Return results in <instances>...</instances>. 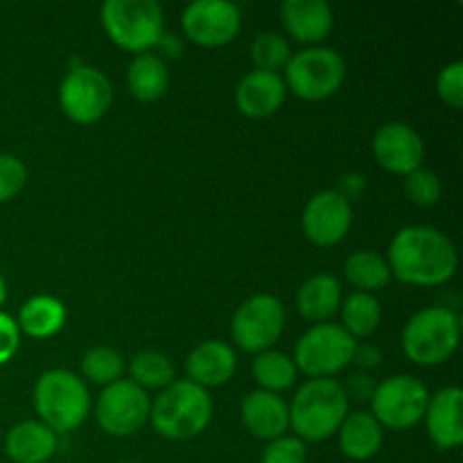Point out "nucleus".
Wrapping results in <instances>:
<instances>
[{"mask_svg":"<svg viewBox=\"0 0 463 463\" xmlns=\"http://www.w3.org/2000/svg\"><path fill=\"white\" fill-rule=\"evenodd\" d=\"M389 269L402 283L434 288L457 271L455 244L432 226H405L389 244Z\"/></svg>","mask_w":463,"mask_h":463,"instance_id":"obj_1","label":"nucleus"},{"mask_svg":"<svg viewBox=\"0 0 463 463\" xmlns=\"http://www.w3.org/2000/svg\"><path fill=\"white\" fill-rule=\"evenodd\" d=\"M346 416V392H344V384L333 378L307 380L306 384H301L289 405V425L303 443L330 439L337 434Z\"/></svg>","mask_w":463,"mask_h":463,"instance_id":"obj_2","label":"nucleus"},{"mask_svg":"<svg viewBox=\"0 0 463 463\" xmlns=\"http://www.w3.org/2000/svg\"><path fill=\"white\" fill-rule=\"evenodd\" d=\"M213 401L206 389L190 380H175L161 392L149 410V420L161 437L170 441H188L208 428Z\"/></svg>","mask_w":463,"mask_h":463,"instance_id":"obj_3","label":"nucleus"},{"mask_svg":"<svg viewBox=\"0 0 463 463\" xmlns=\"http://www.w3.org/2000/svg\"><path fill=\"white\" fill-rule=\"evenodd\" d=\"M34 407L54 434L80 428L90 410L84 380L66 369L45 371L34 384Z\"/></svg>","mask_w":463,"mask_h":463,"instance_id":"obj_4","label":"nucleus"},{"mask_svg":"<svg viewBox=\"0 0 463 463\" xmlns=\"http://www.w3.org/2000/svg\"><path fill=\"white\" fill-rule=\"evenodd\" d=\"M459 315L450 307H425L407 321L402 330V351L414 364L439 366L450 360L459 346Z\"/></svg>","mask_w":463,"mask_h":463,"instance_id":"obj_5","label":"nucleus"},{"mask_svg":"<svg viewBox=\"0 0 463 463\" xmlns=\"http://www.w3.org/2000/svg\"><path fill=\"white\" fill-rule=\"evenodd\" d=\"M99 18L109 39L127 52H149L163 36V9L154 0H107Z\"/></svg>","mask_w":463,"mask_h":463,"instance_id":"obj_6","label":"nucleus"},{"mask_svg":"<svg viewBox=\"0 0 463 463\" xmlns=\"http://www.w3.org/2000/svg\"><path fill=\"white\" fill-rule=\"evenodd\" d=\"M355 339L337 324L312 326L297 342L294 364L312 380L333 378L353 362Z\"/></svg>","mask_w":463,"mask_h":463,"instance_id":"obj_7","label":"nucleus"},{"mask_svg":"<svg viewBox=\"0 0 463 463\" xmlns=\"http://www.w3.org/2000/svg\"><path fill=\"white\" fill-rule=\"evenodd\" d=\"M346 77L342 54L330 48H307L292 54L285 66V86L301 99H326L337 93Z\"/></svg>","mask_w":463,"mask_h":463,"instance_id":"obj_8","label":"nucleus"},{"mask_svg":"<svg viewBox=\"0 0 463 463\" xmlns=\"http://www.w3.org/2000/svg\"><path fill=\"white\" fill-rule=\"evenodd\" d=\"M428 402V387L420 380L411 375H393L375 384V392L371 396V407H373L371 414L380 425H387L392 430H407L423 420Z\"/></svg>","mask_w":463,"mask_h":463,"instance_id":"obj_9","label":"nucleus"},{"mask_svg":"<svg viewBox=\"0 0 463 463\" xmlns=\"http://www.w3.org/2000/svg\"><path fill=\"white\" fill-rule=\"evenodd\" d=\"M113 102V86L102 71L93 66H77L63 77L59 104L71 120L93 125Z\"/></svg>","mask_w":463,"mask_h":463,"instance_id":"obj_10","label":"nucleus"},{"mask_svg":"<svg viewBox=\"0 0 463 463\" xmlns=\"http://www.w3.org/2000/svg\"><path fill=\"white\" fill-rule=\"evenodd\" d=\"M285 328L283 303L271 294H258L244 301L233 317L235 344L247 353H265L279 342Z\"/></svg>","mask_w":463,"mask_h":463,"instance_id":"obj_11","label":"nucleus"},{"mask_svg":"<svg viewBox=\"0 0 463 463\" xmlns=\"http://www.w3.org/2000/svg\"><path fill=\"white\" fill-rule=\"evenodd\" d=\"M147 392L131 380H118V383L104 387L98 401V423L111 437H129L138 432L149 419Z\"/></svg>","mask_w":463,"mask_h":463,"instance_id":"obj_12","label":"nucleus"},{"mask_svg":"<svg viewBox=\"0 0 463 463\" xmlns=\"http://www.w3.org/2000/svg\"><path fill=\"white\" fill-rule=\"evenodd\" d=\"M184 32L190 41L203 48H220L238 36L240 7L229 0H197L184 9Z\"/></svg>","mask_w":463,"mask_h":463,"instance_id":"obj_13","label":"nucleus"},{"mask_svg":"<svg viewBox=\"0 0 463 463\" xmlns=\"http://www.w3.org/2000/svg\"><path fill=\"white\" fill-rule=\"evenodd\" d=\"M353 224L351 202L339 190H324L307 202L303 231L317 247H335L346 238Z\"/></svg>","mask_w":463,"mask_h":463,"instance_id":"obj_14","label":"nucleus"},{"mask_svg":"<svg viewBox=\"0 0 463 463\" xmlns=\"http://www.w3.org/2000/svg\"><path fill=\"white\" fill-rule=\"evenodd\" d=\"M373 156L393 175H410L423 165L425 147L420 136L402 122H389L373 136Z\"/></svg>","mask_w":463,"mask_h":463,"instance_id":"obj_15","label":"nucleus"},{"mask_svg":"<svg viewBox=\"0 0 463 463\" xmlns=\"http://www.w3.org/2000/svg\"><path fill=\"white\" fill-rule=\"evenodd\" d=\"M461 398L459 387H446L437 396H430L423 419L428 423L430 439L441 450H452L463 443Z\"/></svg>","mask_w":463,"mask_h":463,"instance_id":"obj_16","label":"nucleus"},{"mask_svg":"<svg viewBox=\"0 0 463 463\" xmlns=\"http://www.w3.org/2000/svg\"><path fill=\"white\" fill-rule=\"evenodd\" d=\"M285 90L288 86L279 72L253 71L240 80L235 89V102L244 116L269 118L283 107Z\"/></svg>","mask_w":463,"mask_h":463,"instance_id":"obj_17","label":"nucleus"},{"mask_svg":"<svg viewBox=\"0 0 463 463\" xmlns=\"http://www.w3.org/2000/svg\"><path fill=\"white\" fill-rule=\"evenodd\" d=\"M235 353L229 344L220 342V339H211V342H202L185 362V371H188V380L202 389L222 387L229 383L235 373Z\"/></svg>","mask_w":463,"mask_h":463,"instance_id":"obj_18","label":"nucleus"},{"mask_svg":"<svg viewBox=\"0 0 463 463\" xmlns=\"http://www.w3.org/2000/svg\"><path fill=\"white\" fill-rule=\"evenodd\" d=\"M242 423L253 437L274 439L283 437L289 428V407L279 393L251 392L242 402Z\"/></svg>","mask_w":463,"mask_h":463,"instance_id":"obj_19","label":"nucleus"},{"mask_svg":"<svg viewBox=\"0 0 463 463\" xmlns=\"http://www.w3.org/2000/svg\"><path fill=\"white\" fill-rule=\"evenodd\" d=\"M280 18L289 34L301 43H319L333 30V9L326 0H285Z\"/></svg>","mask_w":463,"mask_h":463,"instance_id":"obj_20","label":"nucleus"},{"mask_svg":"<svg viewBox=\"0 0 463 463\" xmlns=\"http://www.w3.org/2000/svg\"><path fill=\"white\" fill-rule=\"evenodd\" d=\"M5 452L14 463H45L57 452V434L41 420H23L7 432Z\"/></svg>","mask_w":463,"mask_h":463,"instance_id":"obj_21","label":"nucleus"},{"mask_svg":"<svg viewBox=\"0 0 463 463\" xmlns=\"http://www.w3.org/2000/svg\"><path fill=\"white\" fill-rule=\"evenodd\" d=\"M339 446L353 461H366L383 446V425L369 411H353L339 425Z\"/></svg>","mask_w":463,"mask_h":463,"instance_id":"obj_22","label":"nucleus"},{"mask_svg":"<svg viewBox=\"0 0 463 463\" xmlns=\"http://www.w3.org/2000/svg\"><path fill=\"white\" fill-rule=\"evenodd\" d=\"M342 288L333 274H315L301 285L297 294V307L303 319L321 321L330 319L339 310Z\"/></svg>","mask_w":463,"mask_h":463,"instance_id":"obj_23","label":"nucleus"},{"mask_svg":"<svg viewBox=\"0 0 463 463\" xmlns=\"http://www.w3.org/2000/svg\"><path fill=\"white\" fill-rule=\"evenodd\" d=\"M127 84H129L131 95L140 102H154L163 98L170 84V72H167L165 61L152 52L136 54L134 61L127 71Z\"/></svg>","mask_w":463,"mask_h":463,"instance_id":"obj_24","label":"nucleus"},{"mask_svg":"<svg viewBox=\"0 0 463 463\" xmlns=\"http://www.w3.org/2000/svg\"><path fill=\"white\" fill-rule=\"evenodd\" d=\"M16 324L18 330L34 339L52 337L66 324V306L54 297H34L23 303Z\"/></svg>","mask_w":463,"mask_h":463,"instance_id":"obj_25","label":"nucleus"},{"mask_svg":"<svg viewBox=\"0 0 463 463\" xmlns=\"http://www.w3.org/2000/svg\"><path fill=\"white\" fill-rule=\"evenodd\" d=\"M346 279L348 283L355 285L362 292L371 294L375 289L387 288L392 280V269H389L387 258H383L375 251H357L346 260Z\"/></svg>","mask_w":463,"mask_h":463,"instance_id":"obj_26","label":"nucleus"},{"mask_svg":"<svg viewBox=\"0 0 463 463\" xmlns=\"http://www.w3.org/2000/svg\"><path fill=\"white\" fill-rule=\"evenodd\" d=\"M342 328L355 337H369L378 330L380 319H383V307H380L378 298L373 294L355 292L346 298L342 306Z\"/></svg>","mask_w":463,"mask_h":463,"instance_id":"obj_27","label":"nucleus"},{"mask_svg":"<svg viewBox=\"0 0 463 463\" xmlns=\"http://www.w3.org/2000/svg\"><path fill=\"white\" fill-rule=\"evenodd\" d=\"M297 364L292 357L279 351H265L253 362V378L262 387V392L279 393L297 383Z\"/></svg>","mask_w":463,"mask_h":463,"instance_id":"obj_28","label":"nucleus"},{"mask_svg":"<svg viewBox=\"0 0 463 463\" xmlns=\"http://www.w3.org/2000/svg\"><path fill=\"white\" fill-rule=\"evenodd\" d=\"M131 383L143 389H165L175 383V369L172 362L163 353L143 351L134 355L129 364Z\"/></svg>","mask_w":463,"mask_h":463,"instance_id":"obj_29","label":"nucleus"},{"mask_svg":"<svg viewBox=\"0 0 463 463\" xmlns=\"http://www.w3.org/2000/svg\"><path fill=\"white\" fill-rule=\"evenodd\" d=\"M122 371H125V360H122L120 353L109 346L90 348L81 360V373L93 384L109 387V384L120 380Z\"/></svg>","mask_w":463,"mask_h":463,"instance_id":"obj_30","label":"nucleus"},{"mask_svg":"<svg viewBox=\"0 0 463 463\" xmlns=\"http://www.w3.org/2000/svg\"><path fill=\"white\" fill-rule=\"evenodd\" d=\"M251 59L256 63V71L276 72L288 66V61L292 59V50L279 32H262L253 39Z\"/></svg>","mask_w":463,"mask_h":463,"instance_id":"obj_31","label":"nucleus"},{"mask_svg":"<svg viewBox=\"0 0 463 463\" xmlns=\"http://www.w3.org/2000/svg\"><path fill=\"white\" fill-rule=\"evenodd\" d=\"M405 193L416 206L430 208L441 199V179L428 167H416L405 176Z\"/></svg>","mask_w":463,"mask_h":463,"instance_id":"obj_32","label":"nucleus"},{"mask_svg":"<svg viewBox=\"0 0 463 463\" xmlns=\"http://www.w3.org/2000/svg\"><path fill=\"white\" fill-rule=\"evenodd\" d=\"M27 184V170L16 156L0 154V203L16 197Z\"/></svg>","mask_w":463,"mask_h":463,"instance_id":"obj_33","label":"nucleus"},{"mask_svg":"<svg viewBox=\"0 0 463 463\" xmlns=\"http://www.w3.org/2000/svg\"><path fill=\"white\" fill-rule=\"evenodd\" d=\"M437 93L441 102L448 107L461 109L463 107V63L452 61L450 66L443 68L437 77Z\"/></svg>","mask_w":463,"mask_h":463,"instance_id":"obj_34","label":"nucleus"},{"mask_svg":"<svg viewBox=\"0 0 463 463\" xmlns=\"http://www.w3.org/2000/svg\"><path fill=\"white\" fill-rule=\"evenodd\" d=\"M306 443L297 437H279L262 452V463H306Z\"/></svg>","mask_w":463,"mask_h":463,"instance_id":"obj_35","label":"nucleus"},{"mask_svg":"<svg viewBox=\"0 0 463 463\" xmlns=\"http://www.w3.org/2000/svg\"><path fill=\"white\" fill-rule=\"evenodd\" d=\"M18 344H21V330L18 324L9 315H5L0 310V366L7 364L18 351Z\"/></svg>","mask_w":463,"mask_h":463,"instance_id":"obj_36","label":"nucleus"},{"mask_svg":"<svg viewBox=\"0 0 463 463\" xmlns=\"http://www.w3.org/2000/svg\"><path fill=\"white\" fill-rule=\"evenodd\" d=\"M346 398H357V401H371L375 392V383L366 373H355L348 378V384L344 387Z\"/></svg>","mask_w":463,"mask_h":463,"instance_id":"obj_37","label":"nucleus"},{"mask_svg":"<svg viewBox=\"0 0 463 463\" xmlns=\"http://www.w3.org/2000/svg\"><path fill=\"white\" fill-rule=\"evenodd\" d=\"M380 351L373 346H355V353H353V362L362 366V369H375L380 364Z\"/></svg>","mask_w":463,"mask_h":463,"instance_id":"obj_38","label":"nucleus"},{"mask_svg":"<svg viewBox=\"0 0 463 463\" xmlns=\"http://www.w3.org/2000/svg\"><path fill=\"white\" fill-rule=\"evenodd\" d=\"M5 298H7V285H5V279L0 276V307H3Z\"/></svg>","mask_w":463,"mask_h":463,"instance_id":"obj_39","label":"nucleus"},{"mask_svg":"<svg viewBox=\"0 0 463 463\" xmlns=\"http://www.w3.org/2000/svg\"><path fill=\"white\" fill-rule=\"evenodd\" d=\"M125 463H134V461H125Z\"/></svg>","mask_w":463,"mask_h":463,"instance_id":"obj_40","label":"nucleus"}]
</instances>
